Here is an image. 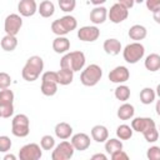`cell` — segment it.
I'll return each instance as SVG.
<instances>
[{"label": "cell", "mask_w": 160, "mask_h": 160, "mask_svg": "<svg viewBox=\"0 0 160 160\" xmlns=\"http://www.w3.org/2000/svg\"><path fill=\"white\" fill-rule=\"evenodd\" d=\"M44 70V61L40 56L38 55H34V56H30L24 68H22V71H21V75H22V79L31 82V81H35L38 80V78L40 76V74Z\"/></svg>", "instance_id": "cell-1"}, {"label": "cell", "mask_w": 160, "mask_h": 160, "mask_svg": "<svg viewBox=\"0 0 160 160\" xmlns=\"http://www.w3.org/2000/svg\"><path fill=\"white\" fill-rule=\"evenodd\" d=\"M84 65H85V55L82 51L66 52L60 60V68L71 70L72 72L82 70Z\"/></svg>", "instance_id": "cell-2"}, {"label": "cell", "mask_w": 160, "mask_h": 160, "mask_svg": "<svg viewBox=\"0 0 160 160\" xmlns=\"http://www.w3.org/2000/svg\"><path fill=\"white\" fill-rule=\"evenodd\" d=\"M78 26V21L71 15H65L58 20H54L51 24V30L58 36H65L66 34L75 30Z\"/></svg>", "instance_id": "cell-3"}, {"label": "cell", "mask_w": 160, "mask_h": 160, "mask_svg": "<svg viewBox=\"0 0 160 160\" xmlns=\"http://www.w3.org/2000/svg\"><path fill=\"white\" fill-rule=\"evenodd\" d=\"M102 76V70L96 64L88 65L80 74V81L85 86H95Z\"/></svg>", "instance_id": "cell-4"}, {"label": "cell", "mask_w": 160, "mask_h": 160, "mask_svg": "<svg viewBox=\"0 0 160 160\" xmlns=\"http://www.w3.org/2000/svg\"><path fill=\"white\" fill-rule=\"evenodd\" d=\"M144 54H145V48L139 41L128 44L122 50L124 60L129 64H136L138 61H140L144 58Z\"/></svg>", "instance_id": "cell-5"}, {"label": "cell", "mask_w": 160, "mask_h": 160, "mask_svg": "<svg viewBox=\"0 0 160 160\" xmlns=\"http://www.w3.org/2000/svg\"><path fill=\"white\" fill-rule=\"evenodd\" d=\"M11 132L16 138H25L30 132V120L25 114H18L11 120Z\"/></svg>", "instance_id": "cell-6"}, {"label": "cell", "mask_w": 160, "mask_h": 160, "mask_svg": "<svg viewBox=\"0 0 160 160\" xmlns=\"http://www.w3.org/2000/svg\"><path fill=\"white\" fill-rule=\"evenodd\" d=\"M41 92L45 96H54L58 92L56 71H46L41 75Z\"/></svg>", "instance_id": "cell-7"}, {"label": "cell", "mask_w": 160, "mask_h": 160, "mask_svg": "<svg viewBox=\"0 0 160 160\" xmlns=\"http://www.w3.org/2000/svg\"><path fill=\"white\" fill-rule=\"evenodd\" d=\"M74 146L70 141H61L59 145L55 146V149L51 152V159L52 160H69L74 155Z\"/></svg>", "instance_id": "cell-8"}, {"label": "cell", "mask_w": 160, "mask_h": 160, "mask_svg": "<svg viewBox=\"0 0 160 160\" xmlns=\"http://www.w3.org/2000/svg\"><path fill=\"white\" fill-rule=\"evenodd\" d=\"M41 156H42L41 146L35 142L26 144L19 150L20 160H39Z\"/></svg>", "instance_id": "cell-9"}, {"label": "cell", "mask_w": 160, "mask_h": 160, "mask_svg": "<svg viewBox=\"0 0 160 160\" xmlns=\"http://www.w3.org/2000/svg\"><path fill=\"white\" fill-rule=\"evenodd\" d=\"M22 26V19L20 15L18 14H10L5 18L4 21V30L8 35H14L16 36V34L20 31Z\"/></svg>", "instance_id": "cell-10"}, {"label": "cell", "mask_w": 160, "mask_h": 160, "mask_svg": "<svg viewBox=\"0 0 160 160\" xmlns=\"http://www.w3.org/2000/svg\"><path fill=\"white\" fill-rule=\"evenodd\" d=\"M128 16H129V10H128L126 8H124L122 5L118 4V2L114 4V5L110 8V10L108 11V18H109L110 21L114 22V24H120V22H122L124 20L128 19Z\"/></svg>", "instance_id": "cell-11"}, {"label": "cell", "mask_w": 160, "mask_h": 160, "mask_svg": "<svg viewBox=\"0 0 160 160\" xmlns=\"http://www.w3.org/2000/svg\"><path fill=\"white\" fill-rule=\"evenodd\" d=\"M100 36V30L96 26H82L78 30V38L85 42H92Z\"/></svg>", "instance_id": "cell-12"}, {"label": "cell", "mask_w": 160, "mask_h": 160, "mask_svg": "<svg viewBox=\"0 0 160 160\" xmlns=\"http://www.w3.org/2000/svg\"><path fill=\"white\" fill-rule=\"evenodd\" d=\"M130 78V72L128 70L126 66H116L110 72H109V80L111 82H115V84H122L125 81H128Z\"/></svg>", "instance_id": "cell-13"}, {"label": "cell", "mask_w": 160, "mask_h": 160, "mask_svg": "<svg viewBox=\"0 0 160 160\" xmlns=\"http://www.w3.org/2000/svg\"><path fill=\"white\" fill-rule=\"evenodd\" d=\"M156 124L151 118H135L131 120V129L132 131H138V132H144L145 130L150 129V128H155Z\"/></svg>", "instance_id": "cell-14"}, {"label": "cell", "mask_w": 160, "mask_h": 160, "mask_svg": "<svg viewBox=\"0 0 160 160\" xmlns=\"http://www.w3.org/2000/svg\"><path fill=\"white\" fill-rule=\"evenodd\" d=\"M18 11L21 16L30 18L38 11V4L35 0H20L18 4Z\"/></svg>", "instance_id": "cell-15"}, {"label": "cell", "mask_w": 160, "mask_h": 160, "mask_svg": "<svg viewBox=\"0 0 160 160\" xmlns=\"http://www.w3.org/2000/svg\"><path fill=\"white\" fill-rule=\"evenodd\" d=\"M70 142L72 144L75 150L84 151L90 146V138H89V135H86L84 132H78V134L72 135Z\"/></svg>", "instance_id": "cell-16"}, {"label": "cell", "mask_w": 160, "mask_h": 160, "mask_svg": "<svg viewBox=\"0 0 160 160\" xmlns=\"http://www.w3.org/2000/svg\"><path fill=\"white\" fill-rule=\"evenodd\" d=\"M106 18H108V9L104 6H95L90 11V21L95 25L105 22Z\"/></svg>", "instance_id": "cell-17"}, {"label": "cell", "mask_w": 160, "mask_h": 160, "mask_svg": "<svg viewBox=\"0 0 160 160\" xmlns=\"http://www.w3.org/2000/svg\"><path fill=\"white\" fill-rule=\"evenodd\" d=\"M54 131H55L56 138H59L61 140H66V139H69L72 135V128H71V125L68 124V122H65V121H61V122L56 124Z\"/></svg>", "instance_id": "cell-18"}, {"label": "cell", "mask_w": 160, "mask_h": 160, "mask_svg": "<svg viewBox=\"0 0 160 160\" xmlns=\"http://www.w3.org/2000/svg\"><path fill=\"white\" fill-rule=\"evenodd\" d=\"M91 138L96 142H105L109 138V130L104 125H95L91 129Z\"/></svg>", "instance_id": "cell-19"}, {"label": "cell", "mask_w": 160, "mask_h": 160, "mask_svg": "<svg viewBox=\"0 0 160 160\" xmlns=\"http://www.w3.org/2000/svg\"><path fill=\"white\" fill-rule=\"evenodd\" d=\"M129 38L131 40H135V41H140V40H144L148 35V30L145 26L140 25V24H136V25H132L130 29H129V32H128Z\"/></svg>", "instance_id": "cell-20"}, {"label": "cell", "mask_w": 160, "mask_h": 160, "mask_svg": "<svg viewBox=\"0 0 160 160\" xmlns=\"http://www.w3.org/2000/svg\"><path fill=\"white\" fill-rule=\"evenodd\" d=\"M70 49V40L65 36H58L52 41V50L56 54H64Z\"/></svg>", "instance_id": "cell-21"}, {"label": "cell", "mask_w": 160, "mask_h": 160, "mask_svg": "<svg viewBox=\"0 0 160 160\" xmlns=\"http://www.w3.org/2000/svg\"><path fill=\"white\" fill-rule=\"evenodd\" d=\"M102 48H104V50L108 55L115 56L121 51V42L118 39H106L104 41Z\"/></svg>", "instance_id": "cell-22"}, {"label": "cell", "mask_w": 160, "mask_h": 160, "mask_svg": "<svg viewBox=\"0 0 160 160\" xmlns=\"http://www.w3.org/2000/svg\"><path fill=\"white\" fill-rule=\"evenodd\" d=\"M134 114H135L134 106L131 104H128V102L122 104L118 109V112H116V115H118V118L120 120H130V119L134 118Z\"/></svg>", "instance_id": "cell-23"}, {"label": "cell", "mask_w": 160, "mask_h": 160, "mask_svg": "<svg viewBox=\"0 0 160 160\" xmlns=\"http://www.w3.org/2000/svg\"><path fill=\"white\" fill-rule=\"evenodd\" d=\"M144 65H145V68H146L149 71H151V72L158 71V70L160 69V55H159V54H155V52L148 55L146 59H145Z\"/></svg>", "instance_id": "cell-24"}, {"label": "cell", "mask_w": 160, "mask_h": 160, "mask_svg": "<svg viewBox=\"0 0 160 160\" xmlns=\"http://www.w3.org/2000/svg\"><path fill=\"white\" fill-rule=\"evenodd\" d=\"M72 79H74V72L71 70L60 68V70L56 71V81L60 85H69L72 82Z\"/></svg>", "instance_id": "cell-25"}, {"label": "cell", "mask_w": 160, "mask_h": 160, "mask_svg": "<svg viewBox=\"0 0 160 160\" xmlns=\"http://www.w3.org/2000/svg\"><path fill=\"white\" fill-rule=\"evenodd\" d=\"M38 11L42 18H50L55 12V5L50 0H44L38 6Z\"/></svg>", "instance_id": "cell-26"}, {"label": "cell", "mask_w": 160, "mask_h": 160, "mask_svg": "<svg viewBox=\"0 0 160 160\" xmlns=\"http://www.w3.org/2000/svg\"><path fill=\"white\" fill-rule=\"evenodd\" d=\"M0 44H1L2 50H5V51H14L16 49V46H18V39L14 35H8L6 34L1 39V42Z\"/></svg>", "instance_id": "cell-27"}, {"label": "cell", "mask_w": 160, "mask_h": 160, "mask_svg": "<svg viewBox=\"0 0 160 160\" xmlns=\"http://www.w3.org/2000/svg\"><path fill=\"white\" fill-rule=\"evenodd\" d=\"M156 98V94L154 91V89L151 88H144L141 91H140V101L144 104V105H150L154 102Z\"/></svg>", "instance_id": "cell-28"}, {"label": "cell", "mask_w": 160, "mask_h": 160, "mask_svg": "<svg viewBox=\"0 0 160 160\" xmlns=\"http://www.w3.org/2000/svg\"><path fill=\"white\" fill-rule=\"evenodd\" d=\"M116 136L120 140H129V139H131V136H132V129H131V126H129L126 124L119 125L118 129H116Z\"/></svg>", "instance_id": "cell-29"}, {"label": "cell", "mask_w": 160, "mask_h": 160, "mask_svg": "<svg viewBox=\"0 0 160 160\" xmlns=\"http://www.w3.org/2000/svg\"><path fill=\"white\" fill-rule=\"evenodd\" d=\"M114 95H115V98H116L118 100H120V101H126V100H129V98H130V88L126 86V85H121V84H120V85L115 89Z\"/></svg>", "instance_id": "cell-30"}, {"label": "cell", "mask_w": 160, "mask_h": 160, "mask_svg": "<svg viewBox=\"0 0 160 160\" xmlns=\"http://www.w3.org/2000/svg\"><path fill=\"white\" fill-rule=\"evenodd\" d=\"M122 149V142L119 140V139H106L105 141V150L108 154H112L118 150H121Z\"/></svg>", "instance_id": "cell-31"}, {"label": "cell", "mask_w": 160, "mask_h": 160, "mask_svg": "<svg viewBox=\"0 0 160 160\" xmlns=\"http://www.w3.org/2000/svg\"><path fill=\"white\" fill-rule=\"evenodd\" d=\"M14 101V92L8 88V89H1L0 90V105H6V104H12Z\"/></svg>", "instance_id": "cell-32"}, {"label": "cell", "mask_w": 160, "mask_h": 160, "mask_svg": "<svg viewBox=\"0 0 160 160\" xmlns=\"http://www.w3.org/2000/svg\"><path fill=\"white\" fill-rule=\"evenodd\" d=\"M40 146L42 150H52L55 148V139L51 135H44L40 140Z\"/></svg>", "instance_id": "cell-33"}, {"label": "cell", "mask_w": 160, "mask_h": 160, "mask_svg": "<svg viewBox=\"0 0 160 160\" xmlns=\"http://www.w3.org/2000/svg\"><path fill=\"white\" fill-rule=\"evenodd\" d=\"M142 135H144V138H145V140H146L148 142H155V141H158V139H159V131H158L156 126L145 130V131L142 132Z\"/></svg>", "instance_id": "cell-34"}, {"label": "cell", "mask_w": 160, "mask_h": 160, "mask_svg": "<svg viewBox=\"0 0 160 160\" xmlns=\"http://www.w3.org/2000/svg\"><path fill=\"white\" fill-rule=\"evenodd\" d=\"M60 10L65 12H71L76 6V0H58Z\"/></svg>", "instance_id": "cell-35"}, {"label": "cell", "mask_w": 160, "mask_h": 160, "mask_svg": "<svg viewBox=\"0 0 160 160\" xmlns=\"http://www.w3.org/2000/svg\"><path fill=\"white\" fill-rule=\"evenodd\" d=\"M14 114V105L12 104H6V105H0V118H10Z\"/></svg>", "instance_id": "cell-36"}, {"label": "cell", "mask_w": 160, "mask_h": 160, "mask_svg": "<svg viewBox=\"0 0 160 160\" xmlns=\"http://www.w3.org/2000/svg\"><path fill=\"white\" fill-rule=\"evenodd\" d=\"M11 140L9 136H0V152H8L11 149Z\"/></svg>", "instance_id": "cell-37"}, {"label": "cell", "mask_w": 160, "mask_h": 160, "mask_svg": "<svg viewBox=\"0 0 160 160\" xmlns=\"http://www.w3.org/2000/svg\"><path fill=\"white\" fill-rule=\"evenodd\" d=\"M146 156L149 160H159L160 159V148L159 146H150L148 149Z\"/></svg>", "instance_id": "cell-38"}, {"label": "cell", "mask_w": 160, "mask_h": 160, "mask_svg": "<svg viewBox=\"0 0 160 160\" xmlns=\"http://www.w3.org/2000/svg\"><path fill=\"white\" fill-rule=\"evenodd\" d=\"M11 85V78L8 72L1 71L0 72V90L1 89H8Z\"/></svg>", "instance_id": "cell-39"}, {"label": "cell", "mask_w": 160, "mask_h": 160, "mask_svg": "<svg viewBox=\"0 0 160 160\" xmlns=\"http://www.w3.org/2000/svg\"><path fill=\"white\" fill-rule=\"evenodd\" d=\"M145 4H146V8L154 12L156 10H160V0H144Z\"/></svg>", "instance_id": "cell-40"}, {"label": "cell", "mask_w": 160, "mask_h": 160, "mask_svg": "<svg viewBox=\"0 0 160 160\" xmlns=\"http://www.w3.org/2000/svg\"><path fill=\"white\" fill-rule=\"evenodd\" d=\"M111 159L112 160H128L129 159V155L121 149V150H118V151H115V152H112L111 155Z\"/></svg>", "instance_id": "cell-41"}, {"label": "cell", "mask_w": 160, "mask_h": 160, "mask_svg": "<svg viewBox=\"0 0 160 160\" xmlns=\"http://www.w3.org/2000/svg\"><path fill=\"white\" fill-rule=\"evenodd\" d=\"M118 4H120V5H122L124 8H126L128 10L129 9H131L132 6H134V0H118Z\"/></svg>", "instance_id": "cell-42"}, {"label": "cell", "mask_w": 160, "mask_h": 160, "mask_svg": "<svg viewBox=\"0 0 160 160\" xmlns=\"http://www.w3.org/2000/svg\"><path fill=\"white\" fill-rule=\"evenodd\" d=\"M106 160L108 158H106V155H104V154H95V155H92L91 156V160Z\"/></svg>", "instance_id": "cell-43"}, {"label": "cell", "mask_w": 160, "mask_h": 160, "mask_svg": "<svg viewBox=\"0 0 160 160\" xmlns=\"http://www.w3.org/2000/svg\"><path fill=\"white\" fill-rule=\"evenodd\" d=\"M90 2H91L92 5H95V6H100L101 4L106 2V0H90Z\"/></svg>", "instance_id": "cell-44"}, {"label": "cell", "mask_w": 160, "mask_h": 160, "mask_svg": "<svg viewBox=\"0 0 160 160\" xmlns=\"http://www.w3.org/2000/svg\"><path fill=\"white\" fill-rule=\"evenodd\" d=\"M15 159H16V156L12 155V154H6L4 156V160H15Z\"/></svg>", "instance_id": "cell-45"}, {"label": "cell", "mask_w": 160, "mask_h": 160, "mask_svg": "<svg viewBox=\"0 0 160 160\" xmlns=\"http://www.w3.org/2000/svg\"><path fill=\"white\" fill-rule=\"evenodd\" d=\"M159 11H160V10L154 11V19H155V21H156V22H160V19H159Z\"/></svg>", "instance_id": "cell-46"}, {"label": "cell", "mask_w": 160, "mask_h": 160, "mask_svg": "<svg viewBox=\"0 0 160 160\" xmlns=\"http://www.w3.org/2000/svg\"><path fill=\"white\" fill-rule=\"evenodd\" d=\"M144 0H134V2H138V4H141Z\"/></svg>", "instance_id": "cell-47"}]
</instances>
